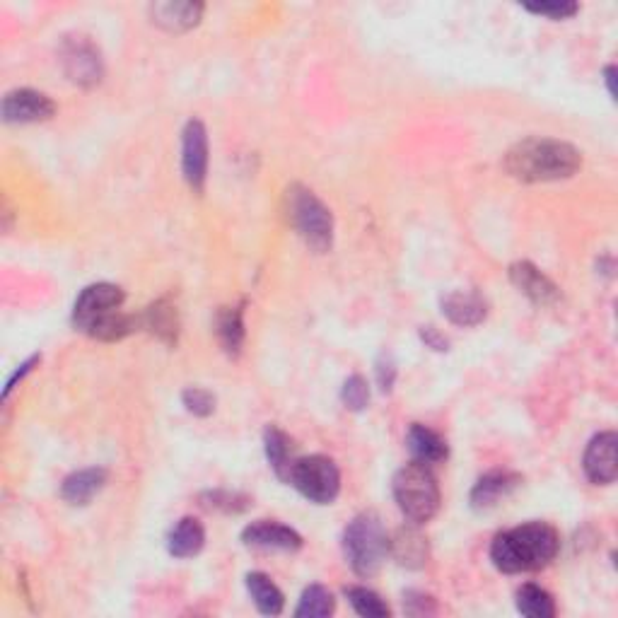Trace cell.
I'll return each instance as SVG.
<instances>
[{
	"mask_svg": "<svg viewBox=\"0 0 618 618\" xmlns=\"http://www.w3.org/2000/svg\"><path fill=\"white\" fill-rule=\"evenodd\" d=\"M582 167L580 150L553 138H527L512 145L505 155V169L517 182L541 184L570 179Z\"/></svg>",
	"mask_w": 618,
	"mask_h": 618,
	"instance_id": "cell-1",
	"label": "cell"
},
{
	"mask_svg": "<svg viewBox=\"0 0 618 618\" xmlns=\"http://www.w3.org/2000/svg\"><path fill=\"white\" fill-rule=\"evenodd\" d=\"M561 539L546 522H529L498 534L491 544V561L500 573L517 575L541 570L556 558Z\"/></svg>",
	"mask_w": 618,
	"mask_h": 618,
	"instance_id": "cell-2",
	"label": "cell"
},
{
	"mask_svg": "<svg viewBox=\"0 0 618 618\" xmlns=\"http://www.w3.org/2000/svg\"><path fill=\"white\" fill-rule=\"evenodd\" d=\"M343 556L355 575L372 577L389 556V536L375 512H363L343 532Z\"/></svg>",
	"mask_w": 618,
	"mask_h": 618,
	"instance_id": "cell-3",
	"label": "cell"
},
{
	"mask_svg": "<svg viewBox=\"0 0 618 618\" xmlns=\"http://www.w3.org/2000/svg\"><path fill=\"white\" fill-rule=\"evenodd\" d=\"M392 491L406 520L416 524L433 520L440 510V486H437V478L428 464L411 462L399 469V474L394 476Z\"/></svg>",
	"mask_w": 618,
	"mask_h": 618,
	"instance_id": "cell-4",
	"label": "cell"
},
{
	"mask_svg": "<svg viewBox=\"0 0 618 618\" xmlns=\"http://www.w3.org/2000/svg\"><path fill=\"white\" fill-rule=\"evenodd\" d=\"M288 220L293 223L297 235L305 239L309 249L324 254L334 242V215L305 186H290L288 196Z\"/></svg>",
	"mask_w": 618,
	"mask_h": 618,
	"instance_id": "cell-5",
	"label": "cell"
},
{
	"mask_svg": "<svg viewBox=\"0 0 618 618\" xmlns=\"http://www.w3.org/2000/svg\"><path fill=\"white\" fill-rule=\"evenodd\" d=\"M288 483L295 486L297 493L309 503L331 505L341 491V474H338L334 459L312 454V457L295 459Z\"/></svg>",
	"mask_w": 618,
	"mask_h": 618,
	"instance_id": "cell-6",
	"label": "cell"
},
{
	"mask_svg": "<svg viewBox=\"0 0 618 618\" xmlns=\"http://www.w3.org/2000/svg\"><path fill=\"white\" fill-rule=\"evenodd\" d=\"M124 300H126V295L119 285H112V283L87 285L83 293L78 295V300H75V307H73L75 329L85 331L87 334V331H90L99 319L116 312V309H121Z\"/></svg>",
	"mask_w": 618,
	"mask_h": 618,
	"instance_id": "cell-7",
	"label": "cell"
},
{
	"mask_svg": "<svg viewBox=\"0 0 618 618\" xmlns=\"http://www.w3.org/2000/svg\"><path fill=\"white\" fill-rule=\"evenodd\" d=\"M182 169L186 184L194 191H203L208 177V133L198 119H191L184 128Z\"/></svg>",
	"mask_w": 618,
	"mask_h": 618,
	"instance_id": "cell-8",
	"label": "cell"
},
{
	"mask_svg": "<svg viewBox=\"0 0 618 618\" xmlns=\"http://www.w3.org/2000/svg\"><path fill=\"white\" fill-rule=\"evenodd\" d=\"M56 114L54 99L37 90H13L3 99L5 124H39Z\"/></svg>",
	"mask_w": 618,
	"mask_h": 618,
	"instance_id": "cell-9",
	"label": "cell"
},
{
	"mask_svg": "<svg viewBox=\"0 0 618 618\" xmlns=\"http://www.w3.org/2000/svg\"><path fill=\"white\" fill-rule=\"evenodd\" d=\"M63 68L75 85L92 87L102 80V58L87 39L78 37L63 46Z\"/></svg>",
	"mask_w": 618,
	"mask_h": 618,
	"instance_id": "cell-10",
	"label": "cell"
},
{
	"mask_svg": "<svg viewBox=\"0 0 618 618\" xmlns=\"http://www.w3.org/2000/svg\"><path fill=\"white\" fill-rule=\"evenodd\" d=\"M616 445L618 437L616 433H599L592 437V442L587 445L585 459H582V469L594 486H609L616 481L618 464H616Z\"/></svg>",
	"mask_w": 618,
	"mask_h": 618,
	"instance_id": "cell-11",
	"label": "cell"
},
{
	"mask_svg": "<svg viewBox=\"0 0 618 618\" xmlns=\"http://www.w3.org/2000/svg\"><path fill=\"white\" fill-rule=\"evenodd\" d=\"M244 546L259 548V551H300L302 536L295 529L285 527L278 522H254L242 532Z\"/></svg>",
	"mask_w": 618,
	"mask_h": 618,
	"instance_id": "cell-12",
	"label": "cell"
},
{
	"mask_svg": "<svg viewBox=\"0 0 618 618\" xmlns=\"http://www.w3.org/2000/svg\"><path fill=\"white\" fill-rule=\"evenodd\" d=\"M389 556H392L401 568L408 570H418L428 563V539L418 532L416 522L396 529V532L389 536Z\"/></svg>",
	"mask_w": 618,
	"mask_h": 618,
	"instance_id": "cell-13",
	"label": "cell"
},
{
	"mask_svg": "<svg viewBox=\"0 0 618 618\" xmlns=\"http://www.w3.org/2000/svg\"><path fill=\"white\" fill-rule=\"evenodd\" d=\"M510 281L515 283V288L520 290L534 302V305H553L558 300V288L546 273H541L539 268L529 261H517L510 266Z\"/></svg>",
	"mask_w": 618,
	"mask_h": 618,
	"instance_id": "cell-14",
	"label": "cell"
},
{
	"mask_svg": "<svg viewBox=\"0 0 618 618\" xmlns=\"http://www.w3.org/2000/svg\"><path fill=\"white\" fill-rule=\"evenodd\" d=\"M520 483L522 478L517 474H510V471H493V474L483 476L474 486V491H471V507H474L476 512L491 510V507H495L500 500L515 491Z\"/></svg>",
	"mask_w": 618,
	"mask_h": 618,
	"instance_id": "cell-15",
	"label": "cell"
},
{
	"mask_svg": "<svg viewBox=\"0 0 618 618\" xmlns=\"http://www.w3.org/2000/svg\"><path fill=\"white\" fill-rule=\"evenodd\" d=\"M442 314L457 326H476L486 319L488 307L478 293H466V290H457L442 297Z\"/></svg>",
	"mask_w": 618,
	"mask_h": 618,
	"instance_id": "cell-16",
	"label": "cell"
},
{
	"mask_svg": "<svg viewBox=\"0 0 618 618\" xmlns=\"http://www.w3.org/2000/svg\"><path fill=\"white\" fill-rule=\"evenodd\" d=\"M153 22L167 32H189L201 22V3H155L150 8Z\"/></svg>",
	"mask_w": 618,
	"mask_h": 618,
	"instance_id": "cell-17",
	"label": "cell"
},
{
	"mask_svg": "<svg viewBox=\"0 0 618 618\" xmlns=\"http://www.w3.org/2000/svg\"><path fill=\"white\" fill-rule=\"evenodd\" d=\"M104 483H107V471L97 469V466L75 471V474H71L66 481H63L61 498L66 500L68 505H87L99 491H102Z\"/></svg>",
	"mask_w": 618,
	"mask_h": 618,
	"instance_id": "cell-18",
	"label": "cell"
},
{
	"mask_svg": "<svg viewBox=\"0 0 618 618\" xmlns=\"http://www.w3.org/2000/svg\"><path fill=\"white\" fill-rule=\"evenodd\" d=\"M206 546V529L194 517H184L167 536V551L174 558H194Z\"/></svg>",
	"mask_w": 618,
	"mask_h": 618,
	"instance_id": "cell-19",
	"label": "cell"
},
{
	"mask_svg": "<svg viewBox=\"0 0 618 618\" xmlns=\"http://www.w3.org/2000/svg\"><path fill=\"white\" fill-rule=\"evenodd\" d=\"M408 442V450L413 454V462H421V464H440L447 459V442L442 440L440 435L435 433V430L425 428V425L416 423L411 425V430H408L406 435Z\"/></svg>",
	"mask_w": 618,
	"mask_h": 618,
	"instance_id": "cell-20",
	"label": "cell"
},
{
	"mask_svg": "<svg viewBox=\"0 0 618 618\" xmlns=\"http://www.w3.org/2000/svg\"><path fill=\"white\" fill-rule=\"evenodd\" d=\"M264 450L268 464H271V469L276 471V476L288 483L290 469H293L295 464L293 442H290V437L285 435L283 430H278L276 425H268L264 433Z\"/></svg>",
	"mask_w": 618,
	"mask_h": 618,
	"instance_id": "cell-21",
	"label": "cell"
},
{
	"mask_svg": "<svg viewBox=\"0 0 618 618\" xmlns=\"http://www.w3.org/2000/svg\"><path fill=\"white\" fill-rule=\"evenodd\" d=\"M141 326H145L148 331H153L160 341L177 343V334H179L177 307L167 300L155 302L153 307L145 309V314L141 317Z\"/></svg>",
	"mask_w": 618,
	"mask_h": 618,
	"instance_id": "cell-22",
	"label": "cell"
},
{
	"mask_svg": "<svg viewBox=\"0 0 618 618\" xmlns=\"http://www.w3.org/2000/svg\"><path fill=\"white\" fill-rule=\"evenodd\" d=\"M247 590L249 597L254 599L256 609L266 616H278L285 606L283 592L273 585V580L264 573H249L247 575Z\"/></svg>",
	"mask_w": 618,
	"mask_h": 618,
	"instance_id": "cell-23",
	"label": "cell"
},
{
	"mask_svg": "<svg viewBox=\"0 0 618 618\" xmlns=\"http://www.w3.org/2000/svg\"><path fill=\"white\" fill-rule=\"evenodd\" d=\"M218 338L225 353L237 355L244 343V312L242 307H223L218 312Z\"/></svg>",
	"mask_w": 618,
	"mask_h": 618,
	"instance_id": "cell-24",
	"label": "cell"
},
{
	"mask_svg": "<svg viewBox=\"0 0 618 618\" xmlns=\"http://www.w3.org/2000/svg\"><path fill=\"white\" fill-rule=\"evenodd\" d=\"M517 611L529 618H553L556 604L553 597L539 585H522L517 592Z\"/></svg>",
	"mask_w": 618,
	"mask_h": 618,
	"instance_id": "cell-25",
	"label": "cell"
},
{
	"mask_svg": "<svg viewBox=\"0 0 618 618\" xmlns=\"http://www.w3.org/2000/svg\"><path fill=\"white\" fill-rule=\"evenodd\" d=\"M336 611V599L326 587L312 585L302 592L300 606L295 609V616L302 618H324L331 616Z\"/></svg>",
	"mask_w": 618,
	"mask_h": 618,
	"instance_id": "cell-26",
	"label": "cell"
},
{
	"mask_svg": "<svg viewBox=\"0 0 618 618\" xmlns=\"http://www.w3.org/2000/svg\"><path fill=\"white\" fill-rule=\"evenodd\" d=\"M346 599L351 602L355 614L365 618H387L392 611L382 602L377 592L367 590V587H346Z\"/></svg>",
	"mask_w": 618,
	"mask_h": 618,
	"instance_id": "cell-27",
	"label": "cell"
},
{
	"mask_svg": "<svg viewBox=\"0 0 618 618\" xmlns=\"http://www.w3.org/2000/svg\"><path fill=\"white\" fill-rule=\"evenodd\" d=\"M341 401L343 406L351 408V411H365L367 404H370V387H367L363 377L353 375L343 382Z\"/></svg>",
	"mask_w": 618,
	"mask_h": 618,
	"instance_id": "cell-28",
	"label": "cell"
},
{
	"mask_svg": "<svg viewBox=\"0 0 618 618\" xmlns=\"http://www.w3.org/2000/svg\"><path fill=\"white\" fill-rule=\"evenodd\" d=\"M203 507H208V510H220V512H242L249 507V498L247 495H239V493H227V491H213V493H203L201 495Z\"/></svg>",
	"mask_w": 618,
	"mask_h": 618,
	"instance_id": "cell-29",
	"label": "cell"
},
{
	"mask_svg": "<svg viewBox=\"0 0 618 618\" xmlns=\"http://www.w3.org/2000/svg\"><path fill=\"white\" fill-rule=\"evenodd\" d=\"M182 401H184L186 411L194 413V416H198V418L211 416V413L215 411V396L208 392V389L189 387L182 394Z\"/></svg>",
	"mask_w": 618,
	"mask_h": 618,
	"instance_id": "cell-30",
	"label": "cell"
},
{
	"mask_svg": "<svg viewBox=\"0 0 618 618\" xmlns=\"http://www.w3.org/2000/svg\"><path fill=\"white\" fill-rule=\"evenodd\" d=\"M524 10L541 17H551V20H568L577 13V3H527Z\"/></svg>",
	"mask_w": 618,
	"mask_h": 618,
	"instance_id": "cell-31",
	"label": "cell"
},
{
	"mask_svg": "<svg viewBox=\"0 0 618 618\" xmlns=\"http://www.w3.org/2000/svg\"><path fill=\"white\" fill-rule=\"evenodd\" d=\"M404 611L411 616H425V614H435L437 606L433 597H425V594L411 592L404 599Z\"/></svg>",
	"mask_w": 618,
	"mask_h": 618,
	"instance_id": "cell-32",
	"label": "cell"
},
{
	"mask_svg": "<svg viewBox=\"0 0 618 618\" xmlns=\"http://www.w3.org/2000/svg\"><path fill=\"white\" fill-rule=\"evenodd\" d=\"M396 380V367L394 360L387 358V355H382L380 360H377V382H380V389L384 394L392 392Z\"/></svg>",
	"mask_w": 618,
	"mask_h": 618,
	"instance_id": "cell-33",
	"label": "cell"
},
{
	"mask_svg": "<svg viewBox=\"0 0 618 618\" xmlns=\"http://www.w3.org/2000/svg\"><path fill=\"white\" fill-rule=\"evenodd\" d=\"M421 338H423L425 346L433 348V351H437V353H442V351H447V348H450V341H447V338L442 336L440 331L435 329V326H423Z\"/></svg>",
	"mask_w": 618,
	"mask_h": 618,
	"instance_id": "cell-34",
	"label": "cell"
},
{
	"mask_svg": "<svg viewBox=\"0 0 618 618\" xmlns=\"http://www.w3.org/2000/svg\"><path fill=\"white\" fill-rule=\"evenodd\" d=\"M39 360H42V358H39V355H32V358H29L27 363H22V365H20V370H17L15 375L10 377V380H8V384H5L3 399H8V396L13 394V389L17 387V382H22V380H25V377L29 375V372L34 370V365H39Z\"/></svg>",
	"mask_w": 618,
	"mask_h": 618,
	"instance_id": "cell-35",
	"label": "cell"
},
{
	"mask_svg": "<svg viewBox=\"0 0 618 618\" xmlns=\"http://www.w3.org/2000/svg\"><path fill=\"white\" fill-rule=\"evenodd\" d=\"M614 78H616V68H614V66H609V68H606V71H604V83H606V87H609V95H611V99H616Z\"/></svg>",
	"mask_w": 618,
	"mask_h": 618,
	"instance_id": "cell-36",
	"label": "cell"
}]
</instances>
